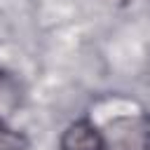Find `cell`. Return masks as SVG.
Segmentation results:
<instances>
[{
  "instance_id": "1",
  "label": "cell",
  "mask_w": 150,
  "mask_h": 150,
  "mask_svg": "<svg viewBox=\"0 0 150 150\" xmlns=\"http://www.w3.org/2000/svg\"><path fill=\"white\" fill-rule=\"evenodd\" d=\"M103 150H150V122L138 115H122L105 124Z\"/></svg>"
},
{
  "instance_id": "2",
  "label": "cell",
  "mask_w": 150,
  "mask_h": 150,
  "mask_svg": "<svg viewBox=\"0 0 150 150\" xmlns=\"http://www.w3.org/2000/svg\"><path fill=\"white\" fill-rule=\"evenodd\" d=\"M61 150H103V131L89 120H77L66 127L61 136Z\"/></svg>"
},
{
  "instance_id": "3",
  "label": "cell",
  "mask_w": 150,
  "mask_h": 150,
  "mask_svg": "<svg viewBox=\"0 0 150 150\" xmlns=\"http://www.w3.org/2000/svg\"><path fill=\"white\" fill-rule=\"evenodd\" d=\"M19 98H21L19 84L7 73L0 70V120H5V115H9L19 105Z\"/></svg>"
},
{
  "instance_id": "4",
  "label": "cell",
  "mask_w": 150,
  "mask_h": 150,
  "mask_svg": "<svg viewBox=\"0 0 150 150\" xmlns=\"http://www.w3.org/2000/svg\"><path fill=\"white\" fill-rule=\"evenodd\" d=\"M0 150H26V138L0 120Z\"/></svg>"
}]
</instances>
